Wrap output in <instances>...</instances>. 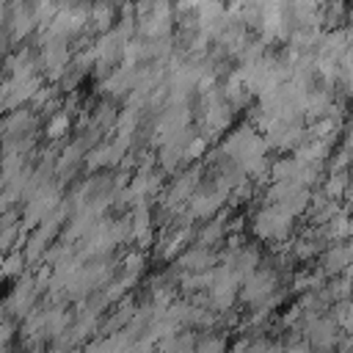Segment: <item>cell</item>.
I'll return each instance as SVG.
<instances>
[{
    "label": "cell",
    "instance_id": "5b68a950",
    "mask_svg": "<svg viewBox=\"0 0 353 353\" xmlns=\"http://www.w3.org/2000/svg\"><path fill=\"white\" fill-rule=\"evenodd\" d=\"M320 265V270L328 276V279H334V276H339V273H345L350 265H353V240H345V243H331L323 254H320V259H317Z\"/></svg>",
    "mask_w": 353,
    "mask_h": 353
},
{
    "label": "cell",
    "instance_id": "d6986e66",
    "mask_svg": "<svg viewBox=\"0 0 353 353\" xmlns=\"http://www.w3.org/2000/svg\"><path fill=\"white\" fill-rule=\"evenodd\" d=\"M345 207L353 210V182H350V188H347V193H345Z\"/></svg>",
    "mask_w": 353,
    "mask_h": 353
},
{
    "label": "cell",
    "instance_id": "7a4b0ae2",
    "mask_svg": "<svg viewBox=\"0 0 353 353\" xmlns=\"http://www.w3.org/2000/svg\"><path fill=\"white\" fill-rule=\"evenodd\" d=\"M226 201H229V193L221 190L218 185H212L210 179H204L201 188H199V190L190 196V201L185 204V212H188L193 221H210V218H215V215L226 207Z\"/></svg>",
    "mask_w": 353,
    "mask_h": 353
},
{
    "label": "cell",
    "instance_id": "ffe728a7",
    "mask_svg": "<svg viewBox=\"0 0 353 353\" xmlns=\"http://www.w3.org/2000/svg\"><path fill=\"white\" fill-rule=\"evenodd\" d=\"M347 25L353 28V8H350V17H347Z\"/></svg>",
    "mask_w": 353,
    "mask_h": 353
},
{
    "label": "cell",
    "instance_id": "4fadbf2b",
    "mask_svg": "<svg viewBox=\"0 0 353 353\" xmlns=\"http://www.w3.org/2000/svg\"><path fill=\"white\" fill-rule=\"evenodd\" d=\"M350 171H342V174H325V179H323V193L328 196V199H334V201H345V193H347V188H350Z\"/></svg>",
    "mask_w": 353,
    "mask_h": 353
},
{
    "label": "cell",
    "instance_id": "ac0fdd59",
    "mask_svg": "<svg viewBox=\"0 0 353 353\" xmlns=\"http://www.w3.org/2000/svg\"><path fill=\"white\" fill-rule=\"evenodd\" d=\"M248 345H251V339H248V336H243V339H237V342L229 347V353H251V350H248Z\"/></svg>",
    "mask_w": 353,
    "mask_h": 353
},
{
    "label": "cell",
    "instance_id": "8992f818",
    "mask_svg": "<svg viewBox=\"0 0 353 353\" xmlns=\"http://www.w3.org/2000/svg\"><path fill=\"white\" fill-rule=\"evenodd\" d=\"M265 141L276 152H295L306 141V124H279L265 132Z\"/></svg>",
    "mask_w": 353,
    "mask_h": 353
},
{
    "label": "cell",
    "instance_id": "5bb4252c",
    "mask_svg": "<svg viewBox=\"0 0 353 353\" xmlns=\"http://www.w3.org/2000/svg\"><path fill=\"white\" fill-rule=\"evenodd\" d=\"M146 262H149L146 251L135 245V248H130V251L121 254V270H119V273H127V276H132V279H141V273L146 270Z\"/></svg>",
    "mask_w": 353,
    "mask_h": 353
},
{
    "label": "cell",
    "instance_id": "9a60e30c",
    "mask_svg": "<svg viewBox=\"0 0 353 353\" xmlns=\"http://www.w3.org/2000/svg\"><path fill=\"white\" fill-rule=\"evenodd\" d=\"M25 268H28V256H25L22 248L6 254V259H3V276L6 279H14L17 281L19 276H25Z\"/></svg>",
    "mask_w": 353,
    "mask_h": 353
},
{
    "label": "cell",
    "instance_id": "277c9868",
    "mask_svg": "<svg viewBox=\"0 0 353 353\" xmlns=\"http://www.w3.org/2000/svg\"><path fill=\"white\" fill-rule=\"evenodd\" d=\"M221 265V251L215 248H204V245H188L182 251V256L176 259V268L182 273H204Z\"/></svg>",
    "mask_w": 353,
    "mask_h": 353
},
{
    "label": "cell",
    "instance_id": "52a82bcc",
    "mask_svg": "<svg viewBox=\"0 0 353 353\" xmlns=\"http://www.w3.org/2000/svg\"><path fill=\"white\" fill-rule=\"evenodd\" d=\"M124 149L116 143V141H102L97 149H91L85 154V171L88 174H97L102 168H119L121 160H124Z\"/></svg>",
    "mask_w": 353,
    "mask_h": 353
},
{
    "label": "cell",
    "instance_id": "e0dca14e",
    "mask_svg": "<svg viewBox=\"0 0 353 353\" xmlns=\"http://www.w3.org/2000/svg\"><path fill=\"white\" fill-rule=\"evenodd\" d=\"M127 353H154V342L146 339V336H141V339L132 342V347H130Z\"/></svg>",
    "mask_w": 353,
    "mask_h": 353
},
{
    "label": "cell",
    "instance_id": "2e32d148",
    "mask_svg": "<svg viewBox=\"0 0 353 353\" xmlns=\"http://www.w3.org/2000/svg\"><path fill=\"white\" fill-rule=\"evenodd\" d=\"M350 168H353V163H350V152L345 146L334 149L331 157L325 160V174H342V171H350Z\"/></svg>",
    "mask_w": 353,
    "mask_h": 353
},
{
    "label": "cell",
    "instance_id": "ba28073f",
    "mask_svg": "<svg viewBox=\"0 0 353 353\" xmlns=\"http://www.w3.org/2000/svg\"><path fill=\"white\" fill-rule=\"evenodd\" d=\"M119 17H121V6H119L116 0H94L88 33H91V36L110 33V30L119 25Z\"/></svg>",
    "mask_w": 353,
    "mask_h": 353
},
{
    "label": "cell",
    "instance_id": "9c48e42d",
    "mask_svg": "<svg viewBox=\"0 0 353 353\" xmlns=\"http://www.w3.org/2000/svg\"><path fill=\"white\" fill-rule=\"evenodd\" d=\"M221 88H223L226 102H229L234 110H245V108H251L254 94H251V88L243 83V77H240V72H237V69H232V72L221 80Z\"/></svg>",
    "mask_w": 353,
    "mask_h": 353
},
{
    "label": "cell",
    "instance_id": "8fae6325",
    "mask_svg": "<svg viewBox=\"0 0 353 353\" xmlns=\"http://www.w3.org/2000/svg\"><path fill=\"white\" fill-rule=\"evenodd\" d=\"M116 121H119L116 102L99 97V102L91 105V124H94L97 130H102L105 135H110V132H116Z\"/></svg>",
    "mask_w": 353,
    "mask_h": 353
},
{
    "label": "cell",
    "instance_id": "3957f363",
    "mask_svg": "<svg viewBox=\"0 0 353 353\" xmlns=\"http://www.w3.org/2000/svg\"><path fill=\"white\" fill-rule=\"evenodd\" d=\"M229 221H232V207H223L215 218L204 221V223L196 229L193 245H204V248H215V251H221V245H226V240H229V234H232Z\"/></svg>",
    "mask_w": 353,
    "mask_h": 353
},
{
    "label": "cell",
    "instance_id": "7c38bea8",
    "mask_svg": "<svg viewBox=\"0 0 353 353\" xmlns=\"http://www.w3.org/2000/svg\"><path fill=\"white\" fill-rule=\"evenodd\" d=\"M196 342H199V334H196V331L179 328V331H174L171 336L160 339V342H157V350H160V353H193V350H196Z\"/></svg>",
    "mask_w": 353,
    "mask_h": 353
},
{
    "label": "cell",
    "instance_id": "6da1fadb",
    "mask_svg": "<svg viewBox=\"0 0 353 353\" xmlns=\"http://www.w3.org/2000/svg\"><path fill=\"white\" fill-rule=\"evenodd\" d=\"M251 223V232L256 240H265V243H290L298 232H295V215H290L287 210L276 207V204H265V207H256L248 218Z\"/></svg>",
    "mask_w": 353,
    "mask_h": 353
},
{
    "label": "cell",
    "instance_id": "30bf717a",
    "mask_svg": "<svg viewBox=\"0 0 353 353\" xmlns=\"http://www.w3.org/2000/svg\"><path fill=\"white\" fill-rule=\"evenodd\" d=\"M74 116L72 113H66L63 108L58 110V113H52L50 119H44V138L50 141V143H66V138H69V132H74Z\"/></svg>",
    "mask_w": 353,
    "mask_h": 353
}]
</instances>
